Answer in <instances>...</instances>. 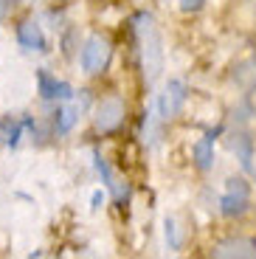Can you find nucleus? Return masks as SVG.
<instances>
[{"label":"nucleus","instance_id":"f8f14e48","mask_svg":"<svg viewBox=\"0 0 256 259\" xmlns=\"http://www.w3.org/2000/svg\"><path fill=\"white\" fill-rule=\"evenodd\" d=\"M76 118H79V113L73 110V107H62V110L57 113V133H71Z\"/></svg>","mask_w":256,"mask_h":259},{"label":"nucleus","instance_id":"20e7f679","mask_svg":"<svg viewBox=\"0 0 256 259\" xmlns=\"http://www.w3.org/2000/svg\"><path fill=\"white\" fill-rule=\"evenodd\" d=\"M248 208V183L245 181H228V192L220 200V211L225 217H237Z\"/></svg>","mask_w":256,"mask_h":259},{"label":"nucleus","instance_id":"7ed1b4c3","mask_svg":"<svg viewBox=\"0 0 256 259\" xmlns=\"http://www.w3.org/2000/svg\"><path fill=\"white\" fill-rule=\"evenodd\" d=\"M183 102H186V84L178 82V79H172V82L166 84V91L158 96V102H155V110H158V116L163 118V121H169V118H175V116L180 113Z\"/></svg>","mask_w":256,"mask_h":259},{"label":"nucleus","instance_id":"0eeeda50","mask_svg":"<svg viewBox=\"0 0 256 259\" xmlns=\"http://www.w3.org/2000/svg\"><path fill=\"white\" fill-rule=\"evenodd\" d=\"M37 84H39V93H42V99H68V96H73L71 84L54 79L48 71H39V73H37Z\"/></svg>","mask_w":256,"mask_h":259},{"label":"nucleus","instance_id":"6e6552de","mask_svg":"<svg viewBox=\"0 0 256 259\" xmlns=\"http://www.w3.org/2000/svg\"><path fill=\"white\" fill-rule=\"evenodd\" d=\"M17 39H20V46L28 48V51H45L42 28H39V23H34V20H26V23H20V28H17Z\"/></svg>","mask_w":256,"mask_h":259},{"label":"nucleus","instance_id":"4468645a","mask_svg":"<svg viewBox=\"0 0 256 259\" xmlns=\"http://www.w3.org/2000/svg\"><path fill=\"white\" fill-rule=\"evenodd\" d=\"M178 3H180V9H183V12H200L205 0H178Z\"/></svg>","mask_w":256,"mask_h":259},{"label":"nucleus","instance_id":"dca6fc26","mask_svg":"<svg viewBox=\"0 0 256 259\" xmlns=\"http://www.w3.org/2000/svg\"><path fill=\"white\" fill-rule=\"evenodd\" d=\"M102 203H104V194H102V192H96V194H93V208H99Z\"/></svg>","mask_w":256,"mask_h":259},{"label":"nucleus","instance_id":"423d86ee","mask_svg":"<svg viewBox=\"0 0 256 259\" xmlns=\"http://www.w3.org/2000/svg\"><path fill=\"white\" fill-rule=\"evenodd\" d=\"M211 253L220 259H248V256H256V240H248V237L223 240V242L214 245Z\"/></svg>","mask_w":256,"mask_h":259},{"label":"nucleus","instance_id":"f03ea898","mask_svg":"<svg viewBox=\"0 0 256 259\" xmlns=\"http://www.w3.org/2000/svg\"><path fill=\"white\" fill-rule=\"evenodd\" d=\"M110 54H113V48H110V39L107 37H102V34L88 37V39H84V46H82V54H79L82 71L90 73V76L102 73L104 68H107V62H110Z\"/></svg>","mask_w":256,"mask_h":259},{"label":"nucleus","instance_id":"f257e3e1","mask_svg":"<svg viewBox=\"0 0 256 259\" xmlns=\"http://www.w3.org/2000/svg\"><path fill=\"white\" fill-rule=\"evenodd\" d=\"M135 37H138V48H141V68H144V82L155 84L163 73V37L155 23L152 14H138L135 17Z\"/></svg>","mask_w":256,"mask_h":259},{"label":"nucleus","instance_id":"9d476101","mask_svg":"<svg viewBox=\"0 0 256 259\" xmlns=\"http://www.w3.org/2000/svg\"><path fill=\"white\" fill-rule=\"evenodd\" d=\"M194 161H197V166L203 169V172L211 169V163H214V138L211 136L200 138V141L194 144Z\"/></svg>","mask_w":256,"mask_h":259},{"label":"nucleus","instance_id":"ddd939ff","mask_svg":"<svg viewBox=\"0 0 256 259\" xmlns=\"http://www.w3.org/2000/svg\"><path fill=\"white\" fill-rule=\"evenodd\" d=\"M96 166H99V172H102L104 183H107V186L113 189L115 194H121V189H118V183L113 181V172H110V166H107V163H104V158H96Z\"/></svg>","mask_w":256,"mask_h":259},{"label":"nucleus","instance_id":"1a4fd4ad","mask_svg":"<svg viewBox=\"0 0 256 259\" xmlns=\"http://www.w3.org/2000/svg\"><path fill=\"white\" fill-rule=\"evenodd\" d=\"M225 144H228L231 152H237V158L242 161L245 169H250V155H253V141L248 138V133H231L228 138H225Z\"/></svg>","mask_w":256,"mask_h":259},{"label":"nucleus","instance_id":"2eb2a0df","mask_svg":"<svg viewBox=\"0 0 256 259\" xmlns=\"http://www.w3.org/2000/svg\"><path fill=\"white\" fill-rule=\"evenodd\" d=\"M14 9V0H0V20L9 17V12Z\"/></svg>","mask_w":256,"mask_h":259},{"label":"nucleus","instance_id":"9b49d317","mask_svg":"<svg viewBox=\"0 0 256 259\" xmlns=\"http://www.w3.org/2000/svg\"><path fill=\"white\" fill-rule=\"evenodd\" d=\"M163 228H166V245H169V251H180V245H183V237H180L178 220H175V217H166Z\"/></svg>","mask_w":256,"mask_h":259},{"label":"nucleus","instance_id":"39448f33","mask_svg":"<svg viewBox=\"0 0 256 259\" xmlns=\"http://www.w3.org/2000/svg\"><path fill=\"white\" fill-rule=\"evenodd\" d=\"M124 121V104L118 99H102L96 107V130L99 133H113Z\"/></svg>","mask_w":256,"mask_h":259}]
</instances>
